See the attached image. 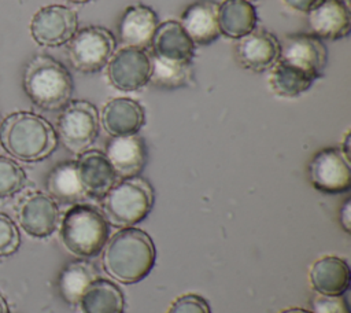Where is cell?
Instances as JSON below:
<instances>
[{"instance_id": "32", "label": "cell", "mask_w": 351, "mask_h": 313, "mask_svg": "<svg viewBox=\"0 0 351 313\" xmlns=\"http://www.w3.org/2000/svg\"><path fill=\"white\" fill-rule=\"evenodd\" d=\"M340 216H339V220H340V225L343 227V229L350 233L351 231V199H346L340 207Z\"/></svg>"}, {"instance_id": "10", "label": "cell", "mask_w": 351, "mask_h": 313, "mask_svg": "<svg viewBox=\"0 0 351 313\" xmlns=\"http://www.w3.org/2000/svg\"><path fill=\"white\" fill-rule=\"evenodd\" d=\"M307 173L311 185L324 194H341L351 187L350 159L340 148L319 150L311 158Z\"/></svg>"}, {"instance_id": "2", "label": "cell", "mask_w": 351, "mask_h": 313, "mask_svg": "<svg viewBox=\"0 0 351 313\" xmlns=\"http://www.w3.org/2000/svg\"><path fill=\"white\" fill-rule=\"evenodd\" d=\"M1 147L23 162L48 158L58 146L53 126L41 115L30 111H15L0 124Z\"/></svg>"}, {"instance_id": "19", "label": "cell", "mask_w": 351, "mask_h": 313, "mask_svg": "<svg viewBox=\"0 0 351 313\" xmlns=\"http://www.w3.org/2000/svg\"><path fill=\"white\" fill-rule=\"evenodd\" d=\"M100 122L111 136L133 135L145 124V111L138 102L130 97H115L103 106Z\"/></svg>"}, {"instance_id": "22", "label": "cell", "mask_w": 351, "mask_h": 313, "mask_svg": "<svg viewBox=\"0 0 351 313\" xmlns=\"http://www.w3.org/2000/svg\"><path fill=\"white\" fill-rule=\"evenodd\" d=\"M48 195L63 205H77L88 198L77 172L75 161H64L52 167L45 181Z\"/></svg>"}, {"instance_id": "13", "label": "cell", "mask_w": 351, "mask_h": 313, "mask_svg": "<svg viewBox=\"0 0 351 313\" xmlns=\"http://www.w3.org/2000/svg\"><path fill=\"white\" fill-rule=\"evenodd\" d=\"M280 56L278 38L266 29L255 27L234 44L236 62L245 70L263 73L269 70Z\"/></svg>"}, {"instance_id": "5", "label": "cell", "mask_w": 351, "mask_h": 313, "mask_svg": "<svg viewBox=\"0 0 351 313\" xmlns=\"http://www.w3.org/2000/svg\"><path fill=\"white\" fill-rule=\"evenodd\" d=\"M60 239L71 254L90 258L107 243L108 222L103 213L90 205H73L62 218Z\"/></svg>"}, {"instance_id": "26", "label": "cell", "mask_w": 351, "mask_h": 313, "mask_svg": "<svg viewBox=\"0 0 351 313\" xmlns=\"http://www.w3.org/2000/svg\"><path fill=\"white\" fill-rule=\"evenodd\" d=\"M80 306L82 313H122L125 298L117 284L97 279L82 295Z\"/></svg>"}, {"instance_id": "12", "label": "cell", "mask_w": 351, "mask_h": 313, "mask_svg": "<svg viewBox=\"0 0 351 313\" xmlns=\"http://www.w3.org/2000/svg\"><path fill=\"white\" fill-rule=\"evenodd\" d=\"M16 218L22 229L33 237H47L59 225L58 203L40 191L25 195L16 206Z\"/></svg>"}, {"instance_id": "16", "label": "cell", "mask_w": 351, "mask_h": 313, "mask_svg": "<svg viewBox=\"0 0 351 313\" xmlns=\"http://www.w3.org/2000/svg\"><path fill=\"white\" fill-rule=\"evenodd\" d=\"M159 25L156 12L144 4L125 8L118 22V36L123 47L149 49L154 33Z\"/></svg>"}, {"instance_id": "1", "label": "cell", "mask_w": 351, "mask_h": 313, "mask_svg": "<svg viewBox=\"0 0 351 313\" xmlns=\"http://www.w3.org/2000/svg\"><path fill=\"white\" fill-rule=\"evenodd\" d=\"M155 246L147 232L128 227L118 231L104 244V270L123 284L143 280L155 265Z\"/></svg>"}, {"instance_id": "29", "label": "cell", "mask_w": 351, "mask_h": 313, "mask_svg": "<svg viewBox=\"0 0 351 313\" xmlns=\"http://www.w3.org/2000/svg\"><path fill=\"white\" fill-rule=\"evenodd\" d=\"M21 244L19 231L15 222L4 213H0V257L12 255Z\"/></svg>"}, {"instance_id": "20", "label": "cell", "mask_w": 351, "mask_h": 313, "mask_svg": "<svg viewBox=\"0 0 351 313\" xmlns=\"http://www.w3.org/2000/svg\"><path fill=\"white\" fill-rule=\"evenodd\" d=\"M149 51L159 58L176 62H192L195 58V44L180 22L173 19L158 25Z\"/></svg>"}, {"instance_id": "34", "label": "cell", "mask_w": 351, "mask_h": 313, "mask_svg": "<svg viewBox=\"0 0 351 313\" xmlns=\"http://www.w3.org/2000/svg\"><path fill=\"white\" fill-rule=\"evenodd\" d=\"M341 152L346 155V158H348L351 161V132L347 130L344 135V140L341 144Z\"/></svg>"}, {"instance_id": "36", "label": "cell", "mask_w": 351, "mask_h": 313, "mask_svg": "<svg viewBox=\"0 0 351 313\" xmlns=\"http://www.w3.org/2000/svg\"><path fill=\"white\" fill-rule=\"evenodd\" d=\"M280 313H311V312L300 309V308H291V309H285V310H282Z\"/></svg>"}, {"instance_id": "6", "label": "cell", "mask_w": 351, "mask_h": 313, "mask_svg": "<svg viewBox=\"0 0 351 313\" xmlns=\"http://www.w3.org/2000/svg\"><path fill=\"white\" fill-rule=\"evenodd\" d=\"M115 45V37L108 29L86 26L77 30L67 43V60L77 71L93 74L107 66Z\"/></svg>"}, {"instance_id": "15", "label": "cell", "mask_w": 351, "mask_h": 313, "mask_svg": "<svg viewBox=\"0 0 351 313\" xmlns=\"http://www.w3.org/2000/svg\"><path fill=\"white\" fill-rule=\"evenodd\" d=\"M308 33L321 40H340L350 33V11L341 0H319L307 12Z\"/></svg>"}, {"instance_id": "8", "label": "cell", "mask_w": 351, "mask_h": 313, "mask_svg": "<svg viewBox=\"0 0 351 313\" xmlns=\"http://www.w3.org/2000/svg\"><path fill=\"white\" fill-rule=\"evenodd\" d=\"M278 60L300 70L315 81L324 76L328 49L322 40L311 33H291L280 43Z\"/></svg>"}, {"instance_id": "3", "label": "cell", "mask_w": 351, "mask_h": 313, "mask_svg": "<svg viewBox=\"0 0 351 313\" xmlns=\"http://www.w3.org/2000/svg\"><path fill=\"white\" fill-rule=\"evenodd\" d=\"M22 85L30 102L45 111L62 110L74 91L69 69L47 54H37L26 63Z\"/></svg>"}, {"instance_id": "28", "label": "cell", "mask_w": 351, "mask_h": 313, "mask_svg": "<svg viewBox=\"0 0 351 313\" xmlns=\"http://www.w3.org/2000/svg\"><path fill=\"white\" fill-rule=\"evenodd\" d=\"M26 184V173L14 159L0 155V198L19 192Z\"/></svg>"}, {"instance_id": "24", "label": "cell", "mask_w": 351, "mask_h": 313, "mask_svg": "<svg viewBox=\"0 0 351 313\" xmlns=\"http://www.w3.org/2000/svg\"><path fill=\"white\" fill-rule=\"evenodd\" d=\"M255 7L245 0H225L218 5V25L221 34L240 38L256 27Z\"/></svg>"}, {"instance_id": "33", "label": "cell", "mask_w": 351, "mask_h": 313, "mask_svg": "<svg viewBox=\"0 0 351 313\" xmlns=\"http://www.w3.org/2000/svg\"><path fill=\"white\" fill-rule=\"evenodd\" d=\"M287 7L299 12H308L319 0H281Z\"/></svg>"}, {"instance_id": "7", "label": "cell", "mask_w": 351, "mask_h": 313, "mask_svg": "<svg viewBox=\"0 0 351 313\" xmlns=\"http://www.w3.org/2000/svg\"><path fill=\"white\" fill-rule=\"evenodd\" d=\"M97 108L86 100H70L60 111L56 136L73 154L80 155L95 143L99 135Z\"/></svg>"}, {"instance_id": "21", "label": "cell", "mask_w": 351, "mask_h": 313, "mask_svg": "<svg viewBox=\"0 0 351 313\" xmlns=\"http://www.w3.org/2000/svg\"><path fill=\"white\" fill-rule=\"evenodd\" d=\"M310 283L318 294L343 295L350 286V266L340 257H321L311 265Z\"/></svg>"}, {"instance_id": "27", "label": "cell", "mask_w": 351, "mask_h": 313, "mask_svg": "<svg viewBox=\"0 0 351 313\" xmlns=\"http://www.w3.org/2000/svg\"><path fill=\"white\" fill-rule=\"evenodd\" d=\"M314 80L300 70L277 60L270 69L267 84L270 89L282 97H296L308 91Z\"/></svg>"}, {"instance_id": "37", "label": "cell", "mask_w": 351, "mask_h": 313, "mask_svg": "<svg viewBox=\"0 0 351 313\" xmlns=\"http://www.w3.org/2000/svg\"><path fill=\"white\" fill-rule=\"evenodd\" d=\"M66 1H70V3H74V4H85V3H89L92 0H66Z\"/></svg>"}, {"instance_id": "30", "label": "cell", "mask_w": 351, "mask_h": 313, "mask_svg": "<svg viewBox=\"0 0 351 313\" xmlns=\"http://www.w3.org/2000/svg\"><path fill=\"white\" fill-rule=\"evenodd\" d=\"M311 313H350L348 303L343 295L317 294L311 299Z\"/></svg>"}, {"instance_id": "11", "label": "cell", "mask_w": 351, "mask_h": 313, "mask_svg": "<svg viewBox=\"0 0 351 313\" xmlns=\"http://www.w3.org/2000/svg\"><path fill=\"white\" fill-rule=\"evenodd\" d=\"M151 73L149 54L140 48L122 47L107 63L108 82L118 91H138L148 84Z\"/></svg>"}, {"instance_id": "4", "label": "cell", "mask_w": 351, "mask_h": 313, "mask_svg": "<svg viewBox=\"0 0 351 313\" xmlns=\"http://www.w3.org/2000/svg\"><path fill=\"white\" fill-rule=\"evenodd\" d=\"M154 206V188L144 177L121 178L101 198L103 216L117 228H128L144 220Z\"/></svg>"}, {"instance_id": "18", "label": "cell", "mask_w": 351, "mask_h": 313, "mask_svg": "<svg viewBox=\"0 0 351 313\" xmlns=\"http://www.w3.org/2000/svg\"><path fill=\"white\" fill-rule=\"evenodd\" d=\"M218 5L214 0H199L182 12L180 25L195 45H210L219 37Z\"/></svg>"}, {"instance_id": "25", "label": "cell", "mask_w": 351, "mask_h": 313, "mask_svg": "<svg viewBox=\"0 0 351 313\" xmlns=\"http://www.w3.org/2000/svg\"><path fill=\"white\" fill-rule=\"evenodd\" d=\"M99 279L96 266L85 259L69 262L58 279V290L69 305H80V301L89 286Z\"/></svg>"}, {"instance_id": "14", "label": "cell", "mask_w": 351, "mask_h": 313, "mask_svg": "<svg viewBox=\"0 0 351 313\" xmlns=\"http://www.w3.org/2000/svg\"><path fill=\"white\" fill-rule=\"evenodd\" d=\"M104 155L111 163L117 177L128 178L138 176L147 163V146L144 139L137 135L112 136L106 143Z\"/></svg>"}, {"instance_id": "9", "label": "cell", "mask_w": 351, "mask_h": 313, "mask_svg": "<svg viewBox=\"0 0 351 313\" xmlns=\"http://www.w3.org/2000/svg\"><path fill=\"white\" fill-rule=\"evenodd\" d=\"M30 34L43 47H60L67 44L78 27L74 10L60 4L40 8L30 21Z\"/></svg>"}, {"instance_id": "35", "label": "cell", "mask_w": 351, "mask_h": 313, "mask_svg": "<svg viewBox=\"0 0 351 313\" xmlns=\"http://www.w3.org/2000/svg\"><path fill=\"white\" fill-rule=\"evenodd\" d=\"M0 313H10L7 301H5V298L1 294H0Z\"/></svg>"}, {"instance_id": "38", "label": "cell", "mask_w": 351, "mask_h": 313, "mask_svg": "<svg viewBox=\"0 0 351 313\" xmlns=\"http://www.w3.org/2000/svg\"><path fill=\"white\" fill-rule=\"evenodd\" d=\"M245 1H250V3H251V1H255V0H245Z\"/></svg>"}, {"instance_id": "31", "label": "cell", "mask_w": 351, "mask_h": 313, "mask_svg": "<svg viewBox=\"0 0 351 313\" xmlns=\"http://www.w3.org/2000/svg\"><path fill=\"white\" fill-rule=\"evenodd\" d=\"M167 313H211V310L207 301L200 295L185 294L170 305Z\"/></svg>"}, {"instance_id": "17", "label": "cell", "mask_w": 351, "mask_h": 313, "mask_svg": "<svg viewBox=\"0 0 351 313\" xmlns=\"http://www.w3.org/2000/svg\"><path fill=\"white\" fill-rule=\"evenodd\" d=\"M77 172L88 196L101 199L117 183V174L104 152L86 150L78 155Z\"/></svg>"}, {"instance_id": "23", "label": "cell", "mask_w": 351, "mask_h": 313, "mask_svg": "<svg viewBox=\"0 0 351 313\" xmlns=\"http://www.w3.org/2000/svg\"><path fill=\"white\" fill-rule=\"evenodd\" d=\"M151 73L148 84L156 89H180L195 84L192 62H176L159 58L149 52Z\"/></svg>"}]
</instances>
